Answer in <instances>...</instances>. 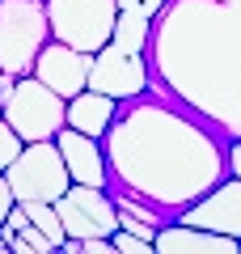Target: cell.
<instances>
[{"mask_svg": "<svg viewBox=\"0 0 241 254\" xmlns=\"http://www.w3.org/2000/svg\"><path fill=\"white\" fill-rule=\"evenodd\" d=\"M102 157L110 190L165 216H178L229 174L224 136L157 89L123 98L102 136Z\"/></svg>", "mask_w": 241, "mask_h": 254, "instance_id": "1", "label": "cell"}, {"mask_svg": "<svg viewBox=\"0 0 241 254\" xmlns=\"http://www.w3.org/2000/svg\"><path fill=\"white\" fill-rule=\"evenodd\" d=\"M148 89L241 140V0H165L148 30Z\"/></svg>", "mask_w": 241, "mask_h": 254, "instance_id": "2", "label": "cell"}, {"mask_svg": "<svg viewBox=\"0 0 241 254\" xmlns=\"http://www.w3.org/2000/svg\"><path fill=\"white\" fill-rule=\"evenodd\" d=\"M63 106H68V98H60L38 76L26 72V76H13V89L0 98V119L21 136V144L55 140V131L63 127Z\"/></svg>", "mask_w": 241, "mask_h": 254, "instance_id": "3", "label": "cell"}, {"mask_svg": "<svg viewBox=\"0 0 241 254\" xmlns=\"http://www.w3.org/2000/svg\"><path fill=\"white\" fill-rule=\"evenodd\" d=\"M0 174H4V182H9V190H13L17 203H30V199L55 203L63 190L72 187L68 165H63L55 140H30V144H21V153Z\"/></svg>", "mask_w": 241, "mask_h": 254, "instance_id": "4", "label": "cell"}, {"mask_svg": "<svg viewBox=\"0 0 241 254\" xmlns=\"http://www.w3.org/2000/svg\"><path fill=\"white\" fill-rule=\"evenodd\" d=\"M51 38L43 0H0V68L13 76H26L34 68V55Z\"/></svg>", "mask_w": 241, "mask_h": 254, "instance_id": "5", "label": "cell"}, {"mask_svg": "<svg viewBox=\"0 0 241 254\" xmlns=\"http://www.w3.org/2000/svg\"><path fill=\"white\" fill-rule=\"evenodd\" d=\"M43 9H47L51 38L93 55L98 47L110 43L119 0H43Z\"/></svg>", "mask_w": 241, "mask_h": 254, "instance_id": "6", "label": "cell"}, {"mask_svg": "<svg viewBox=\"0 0 241 254\" xmlns=\"http://www.w3.org/2000/svg\"><path fill=\"white\" fill-rule=\"evenodd\" d=\"M55 212H60L63 237H110L119 229V212H115V199H110L106 187L72 182L55 199Z\"/></svg>", "mask_w": 241, "mask_h": 254, "instance_id": "7", "label": "cell"}, {"mask_svg": "<svg viewBox=\"0 0 241 254\" xmlns=\"http://www.w3.org/2000/svg\"><path fill=\"white\" fill-rule=\"evenodd\" d=\"M85 89H98L106 98L123 102V98H135V93L148 89V60L135 51H123V47L106 43L93 51L89 60V76H85Z\"/></svg>", "mask_w": 241, "mask_h": 254, "instance_id": "8", "label": "cell"}, {"mask_svg": "<svg viewBox=\"0 0 241 254\" xmlns=\"http://www.w3.org/2000/svg\"><path fill=\"white\" fill-rule=\"evenodd\" d=\"M182 225H199V229H212V233L224 237H241V178L224 174L207 195H199L190 208L178 212Z\"/></svg>", "mask_w": 241, "mask_h": 254, "instance_id": "9", "label": "cell"}, {"mask_svg": "<svg viewBox=\"0 0 241 254\" xmlns=\"http://www.w3.org/2000/svg\"><path fill=\"white\" fill-rule=\"evenodd\" d=\"M89 51H76V47L60 43V38H47L43 51L34 55V68H30V76H38V81L47 85V89H55L60 98H72V93L85 89V76H89Z\"/></svg>", "mask_w": 241, "mask_h": 254, "instance_id": "10", "label": "cell"}, {"mask_svg": "<svg viewBox=\"0 0 241 254\" xmlns=\"http://www.w3.org/2000/svg\"><path fill=\"white\" fill-rule=\"evenodd\" d=\"M55 148H60L63 165H68L72 182H85V187H106V157H102V140L85 136L76 127L63 123L55 131Z\"/></svg>", "mask_w": 241, "mask_h": 254, "instance_id": "11", "label": "cell"}, {"mask_svg": "<svg viewBox=\"0 0 241 254\" xmlns=\"http://www.w3.org/2000/svg\"><path fill=\"white\" fill-rule=\"evenodd\" d=\"M152 250L157 254H237V237L174 220V225H161L152 233Z\"/></svg>", "mask_w": 241, "mask_h": 254, "instance_id": "12", "label": "cell"}, {"mask_svg": "<svg viewBox=\"0 0 241 254\" xmlns=\"http://www.w3.org/2000/svg\"><path fill=\"white\" fill-rule=\"evenodd\" d=\"M115 110H119L115 98H106V93H98V89H80V93H72L68 106H63V123L76 127V131H85V136H93V140H102L106 127H110V119H115Z\"/></svg>", "mask_w": 241, "mask_h": 254, "instance_id": "13", "label": "cell"}, {"mask_svg": "<svg viewBox=\"0 0 241 254\" xmlns=\"http://www.w3.org/2000/svg\"><path fill=\"white\" fill-rule=\"evenodd\" d=\"M148 30H152V17L140 9V4H123V9L115 13V30H110V43L123 47V51H135L144 55V47H148Z\"/></svg>", "mask_w": 241, "mask_h": 254, "instance_id": "14", "label": "cell"}, {"mask_svg": "<svg viewBox=\"0 0 241 254\" xmlns=\"http://www.w3.org/2000/svg\"><path fill=\"white\" fill-rule=\"evenodd\" d=\"M26 208V216H30V225L38 229V233L47 237V242L60 250V242H63V225H60V212H55V203H43V199H30V203H21Z\"/></svg>", "mask_w": 241, "mask_h": 254, "instance_id": "15", "label": "cell"}, {"mask_svg": "<svg viewBox=\"0 0 241 254\" xmlns=\"http://www.w3.org/2000/svg\"><path fill=\"white\" fill-rule=\"evenodd\" d=\"M4 242H9V254H51V250H55V246L47 242L34 225H30V216H26V225H21L17 233H9Z\"/></svg>", "mask_w": 241, "mask_h": 254, "instance_id": "16", "label": "cell"}, {"mask_svg": "<svg viewBox=\"0 0 241 254\" xmlns=\"http://www.w3.org/2000/svg\"><path fill=\"white\" fill-rule=\"evenodd\" d=\"M110 250H119V254H152V237L115 229V233H110Z\"/></svg>", "mask_w": 241, "mask_h": 254, "instance_id": "17", "label": "cell"}, {"mask_svg": "<svg viewBox=\"0 0 241 254\" xmlns=\"http://www.w3.org/2000/svg\"><path fill=\"white\" fill-rule=\"evenodd\" d=\"M17 153H21V136L13 131L9 123H4V119H0V170H4V165H9Z\"/></svg>", "mask_w": 241, "mask_h": 254, "instance_id": "18", "label": "cell"}, {"mask_svg": "<svg viewBox=\"0 0 241 254\" xmlns=\"http://www.w3.org/2000/svg\"><path fill=\"white\" fill-rule=\"evenodd\" d=\"M224 165H229L233 178H241V140H233V144L224 148Z\"/></svg>", "mask_w": 241, "mask_h": 254, "instance_id": "19", "label": "cell"}, {"mask_svg": "<svg viewBox=\"0 0 241 254\" xmlns=\"http://www.w3.org/2000/svg\"><path fill=\"white\" fill-rule=\"evenodd\" d=\"M9 208H13V190H9V182H4V174H0V225L9 216Z\"/></svg>", "mask_w": 241, "mask_h": 254, "instance_id": "20", "label": "cell"}, {"mask_svg": "<svg viewBox=\"0 0 241 254\" xmlns=\"http://www.w3.org/2000/svg\"><path fill=\"white\" fill-rule=\"evenodd\" d=\"M9 89H13V72H4V68H0V98H4Z\"/></svg>", "mask_w": 241, "mask_h": 254, "instance_id": "21", "label": "cell"}, {"mask_svg": "<svg viewBox=\"0 0 241 254\" xmlns=\"http://www.w3.org/2000/svg\"><path fill=\"white\" fill-rule=\"evenodd\" d=\"M123 4H135V0H119V9H123Z\"/></svg>", "mask_w": 241, "mask_h": 254, "instance_id": "22", "label": "cell"}, {"mask_svg": "<svg viewBox=\"0 0 241 254\" xmlns=\"http://www.w3.org/2000/svg\"><path fill=\"white\" fill-rule=\"evenodd\" d=\"M237 250H241V237H237Z\"/></svg>", "mask_w": 241, "mask_h": 254, "instance_id": "23", "label": "cell"}]
</instances>
